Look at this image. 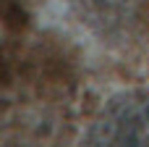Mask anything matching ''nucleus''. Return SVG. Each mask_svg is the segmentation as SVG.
Masks as SVG:
<instances>
[{
    "label": "nucleus",
    "mask_w": 149,
    "mask_h": 147,
    "mask_svg": "<svg viewBox=\"0 0 149 147\" xmlns=\"http://www.w3.org/2000/svg\"><path fill=\"white\" fill-rule=\"evenodd\" d=\"M84 142L94 147H149V87L113 95L94 116Z\"/></svg>",
    "instance_id": "1"
},
{
    "label": "nucleus",
    "mask_w": 149,
    "mask_h": 147,
    "mask_svg": "<svg viewBox=\"0 0 149 147\" xmlns=\"http://www.w3.org/2000/svg\"><path fill=\"white\" fill-rule=\"evenodd\" d=\"M89 24H100L105 32L128 26L136 21L147 0H71Z\"/></svg>",
    "instance_id": "2"
}]
</instances>
